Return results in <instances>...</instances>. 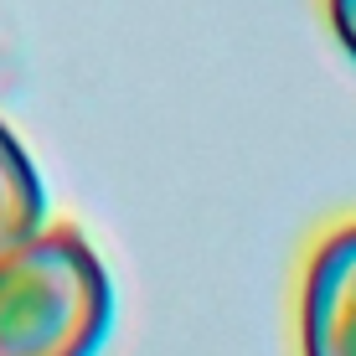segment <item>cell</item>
Here are the masks:
<instances>
[{
    "label": "cell",
    "mask_w": 356,
    "mask_h": 356,
    "mask_svg": "<svg viewBox=\"0 0 356 356\" xmlns=\"http://www.w3.org/2000/svg\"><path fill=\"white\" fill-rule=\"evenodd\" d=\"M47 232V186L42 170L16 140V129L0 119V259L26 248Z\"/></svg>",
    "instance_id": "obj_3"
},
{
    "label": "cell",
    "mask_w": 356,
    "mask_h": 356,
    "mask_svg": "<svg viewBox=\"0 0 356 356\" xmlns=\"http://www.w3.org/2000/svg\"><path fill=\"white\" fill-rule=\"evenodd\" d=\"M114 284L78 227H47L0 259V356H98Z\"/></svg>",
    "instance_id": "obj_1"
},
{
    "label": "cell",
    "mask_w": 356,
    "mask_h": 356,
    "mask_svg": "<svg viewBox=\"0 0 356 356\" xmlns=\"http://www.w3.org/2000/svg\"><path fill=\"white\" fill-rule=\"evenodd\" d=\"M325 10H330V31H336V42L351 52V63H356V0H325Z\"/></svg>",
    "instance_id": "obj_4"
},
{
    "label": "cell",
    "mask_w": 356,
    "mask_h": 356,
    "mask_svg": "<svg viewBox=\"0 0 356 356\" xmlns=\"http://www.w3.org/2000/svg\"><path fill=\"white\" fill-rule=\"evenodd\" d=\"M300 346L305 356H356V222L330 232L305 268Z\"/></svg>",
    "instance_id": "obj_2"
}]
</instances>
